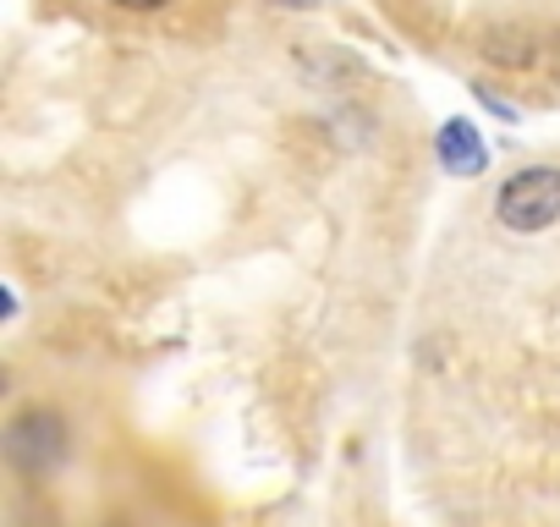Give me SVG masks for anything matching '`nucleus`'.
<instances>
[{"mask_svg":"<svg viewBox=\"0 0 560 527\" xmlns=\"http://www.w3.org/2000/svg\"><path fill=\"white\" fill-rule=\"evenodd\" d=\"M494 214H500L505 231H522V236L549 231L560 220V165H527V171H516L500 187Z\"/></svg>","mask_w":560,"mask_h":527,"instance_id":"nucleus-1","label":"nucleus"},{"mask_svg":"<svg viewBox=\"0 0 560 527\" xmlns=\"http://www.w3.org/2000/svg\"><path fill=\"white\" fill-rule=\"evenodd\" d=\"M7 456H12L18 472H34V478L50 472V467H61V456H67V418L56 407L18 412L12 429H7Z\"/></svg>","mask_w":560,"mask_h":527,"instance_id":"nucleus-2","label":"nucleus"},{"mask_svg":"<svg viewBox=\"0 0 560 527\" xmlns=\"http://www.w3.org/2000/svg\"><path fill=\"white\" fill-rule=\"evenodd\" d=\"M434 154L451 176H472L489 165V149H483V132L467 121V116H451L440 132H434Z\"/></svg>","mask_w":560,"mask_h":527,"instance_id":"nucleus-3","label":"nucleus"},{"mask_svg":"<svg viewBox=\"0 0 560 527\" xmlns=\"http://www.w3.org/2000/svg\"><path fill=\"white\" fill-rule=\"evenodd\" d=\"M489 61H500V67H533L538 61V50H533V39H522V34H505V28H494V34H483V45H478Z\"/></svg>","mask_w":560,"mask_h":527,"instance_id":"nucleus-4","label":"nucleus"},{"mask_svg":"<svg viewBox=\"0 0 560 527\" xmlns=\"http://www.w3.org/2000/svg\"><path fill=\"white\" fill-rule=\"evenodd\" d=\"M110 7H121V12H160L165 0H110Z\"/></svg>","mask_w":560,"mask_h":527,"instance_id":"nucleus-5","label":"nucleus"},{"mask_svg":"<svg viewBox=\"0 0 560 527\" xmlns=\"http://www.w3.org/2000/svg\"><path fill=\"white\" fill-rule=\"evenodd\" d=\"M280 7H314V0H280Z\"/></svg>","mask_w":560,"mask_h":527,"instance_id":"nucleus-6","label":"nucleus"}]
</instances>
